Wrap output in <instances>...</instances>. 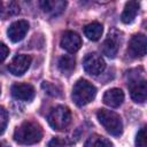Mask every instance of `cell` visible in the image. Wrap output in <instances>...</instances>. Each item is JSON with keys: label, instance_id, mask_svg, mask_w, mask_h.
I'll return each mask as SVG.
<instances>
[{"label": "cell", "instance_id": "4", "mask_svg": "<svg viewBox=\"0 0 147 147\" xmlns=\"http://www.w3.org/2000/svg\"><path fill=\"white\" fill-rule=\"evenodd\" d=\"M47 121L54 130H64L71 122V111L64 106H57L49 111L47 115Z\"/></svg>", "mask_w": 147, "mask_h": 147}, {"label": "cell", "instance_id": "25", "mask_svg": "<svg viewBox=\"0 0 147 147\" xmlns=\"http://www.w3.org/2000/svg\"><path fill=\"white\" fill-rule=\"evenodd\" d=\"M0 147H9L6 142H3V141H0Z\"/></svg>", "mask_w": 147, "mask_h": 147}, {"label": "cell", "instance_id": "24", "mask_svg": "<svg viewBox=\"0 0 147 147\" xmlns=\"http://www.w3.org/2000/svg\"><path fill=\"white\" fill-rule=\"evenodd\" d=\"M64 146H65V141L60 138H53L48 142V147H64Z\"/></svg>", "mask_w": 147, "mask_h": 147}, {"label": "cell", "instance_id": "10", "mask_svg": "<svg viewBox=\"0 0 147 147\" xmlns=\"http://www.w3.org/2000/svg\"><path fill=\"white\" fill-rule=\"evenodd\" d=\"M11 95L22 101H31L36 91L31 84L28 83H16L11 86Z\"/></svg>", "mask_w": 147, "mask_h": 147}, {"label": "cell", "instance_id": "16", "mask_svg": "<svg viewBox=\"0 0 147 147\" xmlns=\"http://www.w3.org/2000/svg\"><path fill=\"white\" fill-rule=\"evenodd\" d=\"M102 32H103V28H102V24L99 22H92L84 28L85 36L92 41L99 40L102 36Z\"/></svg>", "mask_w": 147, "mask_h": 147}, {"label": "cell", "instance_id": "11", "mask_svg": "<svg viewBox=\"0 0 147 147\" xmlns=\"http://www.w3.org/2000/svg\"><path fill=\"white\" fill-rule=\"evenodd\" d=\"M28 31H29V23L24 20H20L10 24V26L7 30V34L13 42H18L24 39Z\"/></svg>", "mask_w": 147, "mask_h": 147}, {"label": "cell", "instance_id": "22", "mask_svg": "<svg viewBox=\"0 0 147 147\" xmlns=\"http://www.w3.org/2000/svg\"><path fill=\"white\" fill-rule=\"evenodd\" d=\"M136 145L137 147H146V131L145 127L140 129L136 137Z\"/></svg>", "mask_w": 147, "mask_h": 147}, {"label": "cell", "instance_id": "21", "mask_svg": "<svg viewBox=\"0 0 147 147\" xmlns=\"http://www.w3.org/2000/svg\"><path fill=\"white\" fill-rule=\"evenodd\" d=\"M7 123H8V113L3 107L0 106V134L5 132Z\"/></svg>", "mask_w": 147, "mask_h": 147}, {"label": "cell", "instance_id": "18", "mask_svg": "<svg viewBox=\"0 0 147 147\" xmlns=\"http://www.w3.org/2000/svg\"><path fill=\"white\" fill-rule=\"evenodd\" d=\"M84 147H113V144L100 134H92L87 138Z\"/></svg>", "mask_w": 147, "mask_h": 147}, {"label": "cell", "instance_id": "13", "mask_svg": "<svg viewBox=\"0 0 147 147\" xmlns=\"http://www.w3.org/2000/svg\"><path fill=\"white\" fill-rule=\"evenodd\" d=\"M39 3L42 11L49 16L60 15L67 6V2L62 0H44V1H40Z\"/></svg>", "mask_w": 147, "mask_h": 147}, {"label": "cell", "instance_id": "12", "mask_svg": "<svg viewBox=\"0 0 147 147\" xmlns=\"http://www.w3.org/2000/svg\"><path fill=\"white\" fill-rule=\"evenodd\" d=\"M61 47L69 53H76L82 46V39L79 34L74 31H65L61 38Z\"/></svg>", "mask_w": 147, "mask_h": 147}, {"label": "cell", "instance_id": "19", "mask_svg": "<svg viewBox=\"0 0 147 147\" xmlns=\"http://www.w3.org/2000/svg\"><path fill=\"white\" fill-rule=\"evenodd\" d=\"M18 13H20V7L16 2L10 1V2L5 3L2 1H0V18L5 20V18L16 15Z\"/></svg>", "mask_w": 147, "mask_h": 147}, {"label": "cell", "instance_id": "7", "mask_svg": "<svg viewBox=\"0 0 147 147\" xmlns=\"http://www.w3.org/2000/svg\"><path fill=\"white\" fill-rule=\"evenodd\" d=\"M129 90L131 98L134 102L144 103L147 98V85H146V79L145 78H133L130 79L129 84Z\"/></svg>", "mask_w": 147, "mask_h": 147}, {"label": "cell", "instance_id": "15", "mask_svg": "<svg viewBox=\"0 0 147 147\" xmlns=\"http://www.w3.org/2000/svg\"><path fill=\"white\" fill-rule=\"evenodd\" d=\"M139 11V3L137 1H129L125 3L124 10L121 15V21L124 24H131Z\"/></svg>", "mask_w": 147, "mask_h": 147}, {"label": "cell", "instance_id": "14", "mask_svg": "<svg viewBox=\"0 0 147 147\" xmlns=\"http://www.w3.org/2000/svg\"><path fill=\"white\" fill-rule=\"evenodd\" d=\"M102 101L111 108H117L124 101V93L121 88H110L103 94Z\"/></svg>", "mask_w": 147, "mask_h": 147}, {"label": "cell", "instance_id": "3", "mask_svg": "<svg viewBox=\"0 0 147 147\" xmlns=\"http://www.w3.org/2000/svg\"><path fill=\"white\" fill-rule=\"evenodd\" d=\"M96 117L99 123L106 129L108 133H110L114 137H119L123 132V123L116 113L113 110H107V109H100L96 113Z\"/></svg>", "mask_w": 147, "mask_h": 147}, {"label": "cell", "instance_id": "8", "mask_svg": "<svg viewBox=\"0 0 147 147\" xmlns=\"http://www.w3.org/2000/svg\"><path fill=\"white\" fill-rule=\"evenodd\" d=\"M146 46H147L146 36L142 33L134 34L130 40L127 53L131 57H142L146 55Z\"/></svg>", "mask_w": 147, "mask_h": 147}, {"label": "cell", "instance_id": "1", "mask_svg": "<svg viewBox=\"0 0 147 147\" xmlns=\"http://www.w3.org/2000/svg\"><path fill=\"white\" fill-rule=\"evenodd\" d=\"M42 130L34 122H23L14 132V140L20 145H33L41 140Z\"/></svg>", "mask_w": 147, "mask_h": 147}, {"label": "cell", "instance_id": "26", "mask_svg": "<svg viewBox=\"0 0 147 147\" xmlns=\"http://www.w3.org/2000/svg\"><path fill=\"white\" fill-rule=\"evenodd\" d=\"M0 93H1V87H0Z\"/></svg>", "mask_w": 147, "mask_h": 147}, {"label": "cell", "instance_id": "20", "mask_svg": "<svg viewBox=\"0 0 147 147\" xmlns=\"http://www.w3.org/2000/svg\"><path fill=\"white\" fill-rule=\"evenodd\" d=\"M41 87L47 94H49L52 96H60L61 95V90L56 85H54V84H52L49 82H42Z\"/></svg>", "mask_w": 147, "mask_h": 147}, {"label": "cell", "instance_id": "17", "mask_svg": "<svg viewBox=\"0 0 147 147\" xmlns=\"http://www.w3.org/2000/svg\"><path fill=\"white\" fill-rule=\"evenodd\" d=\"M76 65V60L72 55H63L59 59L57 67L63 75H70Z\"/></svg>", "mask_w": 147, "mask_h": 147}, {"label": "cell", "instance_id": "6", "mask_svg": "<svg viewBox=\"0 0 147 147\" xmlns=\"http://www.w3.org/2000/svg\"><path fill=\"white\" fill-rule=\"evenodd\" d=\"M83 67L84 70L92 76H98L100 75L105 68H106V63L105 60L96 53H90L84 57L83 61Z\"/></svg>", "mask_w": 147, "mask_h": 147}, {"label": "cell", "instance_id": "23", "mask_svg": "<svg viewBox=\"0 0 147 147\" xmlns=\"http://www.w3.org/2000/svg\"><path fill=\"white\" fill-rule=\"evenodd\" d=\"M8 55H9V48L3 42H0V62H3Z\"/></svg>", "mask_w": 147, "mask_h": 147}, {"label": "cell", "instance_id": "5", "mask_svg": "<svg viewBox=\"0 0 147 147\" xmlns=\"http://www.w3.org/2000/svg\"><path fill=\"white\" fill-rule=\"evenodd\" d=\"M121 42H122V33L116 29H113L111 31H109L108 37L102 44V53L106 56L114 59L118 53Z\"/></svg>", "mask_w": 147, "mask_h": 147}, {"label": "cell", "instance_id": "2", "mask_svg": "<svg viewBox=\"0 0 147 147\" xmlns=\"http://www.w3.org/2000/svg\"><path fill=\"white\" fill-rule=\"evenodd\" d=\"M96 95V88L93 84L85 79H78L72 88V100L78 107L86 106L94 100Z\"/></svg>", "mask_w": 147, "mask_h": 147}, {"label": "cell", "instance_id": "9", "mask_svg": "<svg viewBox=\"0 0 147 147\" xmlns=\"http://www.w3.org/2000/svg\"><path fill=\"white\" fill-rule=\"evenodd\" d=\"M31 56L30 55H25V54H20L16 55L11 62L8 65V70L10 71V74H13L14 76H22L30 67L31 64Z\"/></svg>", "mask_w": 147, "mask_h": 147}]
</instances>
